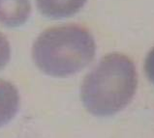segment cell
<instances>
[{
    "mask_svg": "<svg viewBox=\"0 0 154 138\" xmlns=\"http://www.w3.org/2000/svg\"><path fill=\"white\" fill-rule=\"evenodd\" d=\"M20 107V96L12 83L0 79V127L15 117Z\"/></svg>",
    "mask_w": 154,
    "mask_h": 138,
    "instance_id": "5",
    "label": "cell"
},
{
    "mask_svg": "<svg viewBox=\"0 0 154 138\" xmlns=\"http://www.w3.org/2000/svg\"><path fill=\"white\" fill-rule=\"evenodd\" d=\"M144 72L149 81L154 84V47L148 52L144 61Z\"/></svg>",
    "mask_w": 154,
    "mask_h": 138,
    "instance_id": "7",
    "label": "cell"
},
{
    "mask_svg": "<svg viewBox=\"0 0 154 138\" xmlns=\"http://www.w3.org/2000/svg\"><path fill=\"white\" fill-rule=\"evenodd\" d=\"M137 84L133 61L120 53H111L104 56L83 79L81 88L82 104L95 116H111L129 104Z\"/></svg>",
    "mask_w": 154,
    "mask_h": 138,
    "instance_id": "1",
    "label": "cell"
},
{
    "mask_svg": "<svg viewBox=\"0 0 154 138\" xmlns=\"http://www.w3.org/2000/svg\"><path fill=\"white\" fill-rule=\"evenodd\" d=\"M11 48L6 37L0 32V70L7 65L10 60Z\"/></svg>",
    "mask_w": 154,
    "mask_h": 138,
    "instance_id": "6",
    "label": "cell"
},
{
    "mask_svg": "<svg viewBox=\"0 0 154 138\" xmlns=\"http://www.w3.org/2000/svg\"><path fill=\"white\" fill-rule=\"evenodd\" d=\"M95 52V41L88 30L80 25H60L39 35L33 44L32 58L46 74L66 77L88 66Z\"/></svg>",
    "mask_w": 154,
    "mask_h": 138,
    "instance_id": "2",
    "label": "cell"
},
{
    "mask_svg": "<svg viewBox=\"0 0 154 138\" xmlns=\"http://www.w3.org/2000/svg\"><path fill=\"white\" fill-rule=\"evenodd\" d=\"M31 12L29 0H0V23L17 27L28 20Z\"/></svg>",
    "mask_w": 154,
    "mask_h": 138,
    "instance_id": "3",
    "label": "cell"
},
{
    "mask_svg": "<svg viewBox=\"0 0 154 138\" xmlns=\"http://www.w3.org/2000/svg\"><path fill=\"white\" fill-rule=\"evenodd\" d=\"M85 2L86 0H36V5L44 16L60 20L76 15Z\"/></svg>",
    "mask_w": 154,
    "mask_h": 138,
    "instance_id": "4",
    "label": "cell"
}]
</instances>
